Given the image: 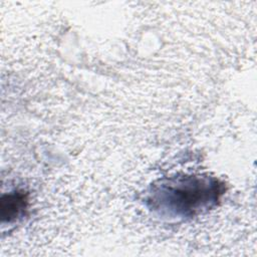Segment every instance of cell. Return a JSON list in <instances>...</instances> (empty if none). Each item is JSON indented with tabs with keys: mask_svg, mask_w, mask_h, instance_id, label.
<instances>
[{
	"mask_svg": "<svg viewBox=\"0 0 257 257\" xmlns=\"http://www.w3.org/2000/svg\"><path fill=\"white\" fill-rule=\"evenodd\" d=\"M2 219L11 222L20 217L27 208V196L24 192H14L2 197Z\"/></svg>",
	"mask_w": 257,
	"mask_h": 257,
	"instance_id": "obj_2",
	"label": "cell"
},
{
	"mask_svg": "<svg viewBox=\"0 0 257 257\" xmlns=\"http://www.w3.org/2000/svg\"><path fill=\"white\" fill-rule=\"evenodd\" d=\"M222 194V185L218 180L185 175L154 185L149 201L153 209L163 215L186 218L210 209Z\"/></svg>",
	"mask_w": 257,
	"mask_h": 257,
	"instance_id": "obj_1",
	"label": "cell"
}]
</instances>
